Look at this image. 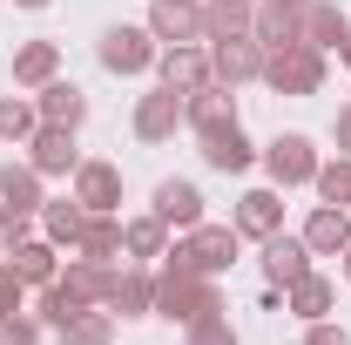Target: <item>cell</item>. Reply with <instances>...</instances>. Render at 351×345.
<instances>
[{"instance_id":"ba28073f","label":"cell","mask_w":351,"mask_h":345,"mask_svg":"<svg viewBox=\"0 0 351 345\" xmlns=\"http://www.w3.org/2000/svg\"><path fill=\"white\" fill-rule=\"evenodd\" d=\"M210 68H217V82H223V88L257 82V75H263V41H257V34H230V41H210Z\"/></svg>"},{"instance_id":"60d3db41","label":"cell","mask_w":351,"mask_h":345,"mask_svg":"<svg viewBox=\"0 0 351 345\" xmlns=\"http://www.w3.org/2000/svg\"><path fill=\"white\" fill-rule=\"evenodd\" d=\"M14 7H47V0H14Z\"/></svg>"},{"instance_id":"ffe728a7","label":"cell","mask_w":351,"mask_h":345,"mask_svg":"<svg viewBox=\"0 0 351 345\" xmlns=\"http://www.w3.org/2000/svg\"><path fill=\"white\" fill-rule=\"evenodd\" d=\"M108 311H122V318H149V311H156V278H149V271H115V285H108Z\"/></svg>"},{"instance_id":"b9f144b4","label":"cell","mask_w":351,"mask_h":345,"mask_svg":"<svg viewBox=\"0 0 351 345\" xmlns=\"http://www.w3.org/2000/svg\"><path fill=\"white\" fill-rule=\"evenodd\" d=\"M345 278H351V244H345Z\"/></svg>"},{"instance_id":"1f68e13d","label":"cell","mask_w":351,"mask_h":345,"mask_svg":"<svg viewBox=\"0 0 351 345\" xmlns=\"http://www.w3.org/2000/svg\"><path fill=\"white\" fill-rule=\"evenodd\" d=\"M75 311H88V304L75 298V291H68V285H61V278H54V285H41V311H34V318H41L47 332H61V325H68V318H75Z\"/></svg>"},{"instance_id":"4fadbf2b","label":"cell","mask_w":351,"mask_h":345,"mask_svg":"<svg viewBox=\"0 0 351 345\" xmlns=\"http://www.w3.org/2000/svg\"><path fill=\"white\" fill-rule=\"evenodd\" d=\"M311 244V258H345V244H351V216L338 210V203H317V210L304 216V230H298Z\"/></svg>"},{"instance_id":"5bb4252c","label":"cell","mask_w":351,"mask_h":345,"mask_svg":"<svg viewBox=\"0 0 351 345\" xmlns=\"http://www.w3.org/2000/svg\"><path fill=\"white\" fill-rule=\"evenodd\" d=\"M156 216H162L169 230H196V223H203V190L182 183V176H162V183H156Z\"/></svg>"},{"instance_id":"83f0119b","label":"cell","mask_w":351,"mask_h":345,"mask_svg":"<svg viewBox=\"0 0 351 345\" xmlns=\"http://www.w3.org/2000/svg\"><path fill=\"white\" fill-rule=\"evenodd\" d=\"M7 264H14V278H21V285H54V271H61V264H54V244H34V237H27V244H14V251H7Z\"/></svg>"},{"instance_id":"44dd1931","label":"cell","mask_w":351,"mask_h":345,"mask_svg":"<svg viewBox=\"0 0 351 345\" xmlns=\"http://www.w3.org/2000/svg\"><path fill=\"white\" fill-rule=\"evenodd\" d=\"M250 21H257V0H203V41L250 34Z\"/></svg>"},{"instance_id":"ab89813d","label":"cell","mask_w":351,"mask_h":345,"mask_svg":"<svg viewBox=\"0 0 351 345\" xmlns=\"http://www.w3.org/2000/svg\"><path fill=\"white\" fill-rule=\"evenodd\" d=\"M338 61L351 68V21H345V34H338Z\"/></svg>"},{"instance_id":"484cf974","label":"cell","mask_w":351,"mask_h":345,"mask_svg":"<svg viewBox=\"0 0 351 345\" xmlns=\"http://www.w3.org/2000/svg\"><path fill=\"white\" fill-rule=\"evenodd\" d=\"M331 298H338V291H331V278H317V271H304L298 285H284V304H291L304 325L311 318H331Z\"/></svg>"},{"instance_id":"277c9868","label":"cell","mask_w":351,"mask_h":345,"mask_svg":"<svg viewBox=\"0 0 351 345\" xmlns=\"http://www.w3.org/2000/svg\"><path fill=\"white\" fill-rule=\"evenodd\" d=\"M95 54H101V68L108 75H142V68H156V34L149 27H108L101 41H95Z\"/></svg>"},{"instance_id":"f35d334b","label":"cell","mask_w":351,"mask_h":345,"mask_svg":"<svg viewBox=\"0 0 351 345\" xmlns=\"http://www.w3.org/2000/svg\"><path fill=\"white\" fill-rule=\"evenodd\" d=\"M331 142H338V156H351V102L338 109V122H331Z\"/></svg>"},{"instance_id":"30bf717a","label":"cell","mask_w":351,"mask_h":345,"mask_svg":"<svg viewBox=\"0 0 351 345\" xmlns=\"http://www.w3.org/2000/svg\"><path fill=\"white\" fill-rule=\"evenodd\" d=\"M237 122V102H230V88L210 82V88H196V95H182V129H196V135H217Z\"/></svg>"},{"instance_id":"836d02e7","label":"cell","mask_w":351,"mask_h":345,"mask_svg":"<svg viewBox=\"0 0 351 345\" xmlns=\"http://www.w3.org/2000/svg\"><path fill=\"white\" fill-rule=\"evenodd\" d=\"M182 332H189V345H237V325H230L223 311H203V318H189Z\"/></svg>"},{"instance_id":"4dcf8cb0","label":"cell","mask_w":351,"mask_h":345,"mask_svg":"<svg viewBox=\"0 0 351 345\" xmlns=\"http://www.w3.org/2000/svg\"><path fill=\"white\" fill-rule=\"evenodd\" d=\"M34 129H41V109L21 95H0V142H27Z\"/></svg>"},{"instance_id":"7bdbcfd3","label":"cell","mask_w":351,"mask_h":345,"mask_svg":"<svg viewBox=\"0 0 351 345\" xmlns=\"http://www.w3.org/2000/svg\"><path fill=\"white\" fill-rule=\"evenodd\" d=\"M284 7H304V0H284Z\"/></svg>"},{"instance_id":"f546056e","label":"cell","mask_w":351,"mask_h":345,"mask_svg":"<svg viewBox=\"0 0 351 345\" xmlns=\"http://www.w3.org/2000/svg\"><path fill=\"white\" fill-rule=\"evenodd\" d=\"M61 345H115V311H75L68 325H61Z\"/></svg>"},{"instance_id":"8d00e7d4","label":"cell","mask_w":351,"mask_h":345,"mask_svg":"<svg viewBox=\"0 0 351 345\" xmlns=\"http://www.w3.org/2000/svg\"><path fill=\"white\" fill-rule=\"evenodd\" d=\"M21 311V278H14V264H0V325Z\"/></svg>"},{"instance_id":"9c48e42d","label":"cell","mask_w":351,"mask_h":345,"mask_svg":"<svg viewBox=\"0 0 351 345\" xmlns=\"http://www.w3.org/2000/svg\"><path fill=\"white\" fill-rule=\"evenodd\" d=\"M27 163H34L41 176H75V170H82L75 129H54V122H41V129L27 135Z\"/></svg>"},{"instance_id":"e575fe53","label":"cell","mask_w":351,"mask_h":345,"mask_svg":"<svg viewBox=\"0 0 351 345\" xmlns=\"http://www.w3.org/2000/svg\"><path fill=\"white\" fill-rule=\"evenodd\" d=\"M41 318H34V311H14V318H7V325H0V345H41Z\"/></svg>"},{"instance_id":"5b68a950","label":"cell","mask_w":351,"mask_h":345,"mask_svg":"<svg viewBox=\"0 0 351 345\" xmlns=\"http://www.w3.org/2000/svg\"><path fill=\"white\" fill-rule=\"evenodd\" d=\"M263 170H270V183L277 190H298V183H311L317 176V149H311V135H277L270 149H263Z\"/></svg>"},{"instance_id":"2e32d148","label":"cell","mask_w":351,"mask_h":345,"mask_svg":"<svg viewBox=\"0 0 351 345\" xmlns=\"http://www.w3.org/2000/svg\"><path fill=\"white\" fill-rule=\"evenodd\" d=\"M263 271H270V285H298L311 271V244L304 237H284V230L263 237Z\"/></svg>"},{"instance_id":"9a60e30c","label":"cell","mask_w":351,"mask_h":345,"mask_svg":"<svg viewBox=\"0 0 351 345\" xmlns=\"http://www.w3.org/2000/svg\"><path fill=\"white\" fill-rule=\"evenodd\" d=\"M230 223H237V237L263 244V237H277V230H284V197H277V190H250V197L237 203Z\"/></svg>"},{"instance_id":"603a6c76","label":"cell","mask_w":351,"mask_h":345,"mask_svg":"<svg viewBox=\"0 0 351 345\" xmlns=\"http://www.w3.org/2000/svg\"><path fill=\"white\" fill-rule=\"evenodd\" d=\"M82 258H101V264H115L122 258V216L115 210H88V223H82V244H75Z\"/></svg>"},{"instance_id":"3957f363","label":"cell","mask_w":351,"mask_h":345,"mask_svg":"<svg viewBox=\"0 0 351 345\" xmlns=\"http://www.w3.org/2000/svg\"><path fill=\"white\" fill-rule=\"evenodd\" d=\"M237 251H243L237 223H196V230H182L176 264H189V271H203V278H223V271L237 264Z\"/></svg>"},{"instance_id":"d4e9b609","label":"cell","mask_w":351,"mask_h":345,"mask_svg":"<svg viewBox=\"0 0 351 345\" xmlns=\"http://www.w3.org/2000/svg\"><path fill=\"white\" fill-rule=\"evenodd\" d=\"M54 75H61V47L54 41H27L21 54H14V82L21 88H47Z\"/></svg>"},{"instance_id":"d590c367","label":"cell","mask_w":351,"mask_h":345,"mask_svg":"<svg viewBox=\"0 0 351 345\" xmlns=\"http://www.w3.org/2000/svg\"><path fill=\"white\" fill-rule=\"evenodd\" d=\"M14 244H27V210L0 203V251H14Z\"/></svg>"},{"instance_id":"52a82bcc","label":"cell","mask_w":351,"mask_h":345,"mask_svg":"<svg viewBox=\"0 0 351 345\" xmlns=\"http://www.w3.org/2000/svg\"><path fill=\"white\" fill-rule=\"evenodd\" d=\"M156 68H162V88H176V95H196V88L217 82V68H210V47L189 41V47H162L156 54Z\"/></svg>"},{"instance_id":"74e56055","label":"cell","mask_w":351,"mask_h":345,"mask_svg":"<svg viewBox=\"0 0 351 345\" xmlns=\"http://www.w3.org/2000/svg\"><path fill=\"white\" fill-rule=\"evenodd\" d=\"M304 345H351V339H345V325H331V318H311Z\"/></svg>"},{"instance_id":"cb8c5ba5","label":"cell","mask_w":351,"mask_h":345,"mask_svg":"<svg viewBox=\"0 0 351 345\" xmlns=\"http://www.w3.org/2000/svg\"><path fill=\"white\" fill-rule=\"evenodd\" d=\"M298 21H304V47H338V34H345V14H338V0H304L298 7Z\"/></svg>"},{"instance_id":"6da1fadb","label":"cell","mask_w":351,"mask_h":345,"mask_svg":"<svg viewBox=\"0 0 351 345\" xmlns=\"http://www.w3.org/2000/svg\"><path fill=\"white\" fill-rule=\"evenodd\" d=\"M203 311H223V291L217 278H203V271H189V264H162L156 271V318H203Z\"/></svg>"},{"instance_id":"4316f807","label":"cell","mask_w":351,"mask_h":345,"mask_svg":"<svg viewBox=\"0 0 351 345\" xmlns=\"http://www.w3.org/2000/svg\"><path fill=\"white\" fill-rule=\"evenodd\" d=\"M122 251L129 258H162L169 251V223L149 210V216H122Z\"/></svg>"},{"instance_id":"d6a6232c","label":"cell","mask_w":351,"mask_h":345,"mask_svg":"<svg viewBox=\"0 0 351 345\" xmlns=\"http://www.w3.org/2000/svg\"><path fill=\"white\" fill-rule=\"evenodd\" d=\"M317 197L324 203H338V210H351V156H331V163H317Z\"/></svg>"},{"instance_id":"ac0fdd59","label":"cell","mask_w":351,"mask_h":345,"mask_svg":"<svg viewBox=\"0 0 351 345\" xmlns=\"http://www.w3.org/2000/svg\"><path fill=\"white\" fill-rule=\"evenodd\" d=\"M250 34H257L263 47H291V41H304V21H298V7H284V0H257Z\"/></svg>"},{"instance_id":"d6986e66","label":"cell","mask_w":351,"mask_h":345,"mask_svg":"<svg viewBox=\"0 0 351 345\" xmlns=\"http://www.w3.org/2000/svg\"><path fill=\"white\" fill-rule=\"evenodd\" d=\"M203 163H210V170H223V176H243L250 163H257V149H250V142H243V129L230 122V129L203 135Z\"/></svg>"},{"instance_id":"e0dca14e","label":"cell","mask_w":351,"mask_h":345,"mask_svg":"<svg viewBox=\"0 0 351 345\" xmlns=\"http://www.w3.org/2000/svg\"><path fill=\"white\" fill-rule=\"evenodd\" d=\"M34 109H41V122H54V129H82V122H88V95H82L75 82H61V75L41 88V102H34Z\"/></svg>"},{"instance_id":"8992f818","label":"cell","mask_w":351,"mask_h":345,"mask_svg":"<svg viewBox=\"0 0 351 345\" xmlns=\"http://www.w3.org/2000/svg\"><path fill=\"white\" fill-rule=\"evenodd\" d=\"M149 34L162 47L203 41V0H149Z\"/></svg>"},{"instance_id":"f1b7e54d","label":"cell","mask_w":351,"mask_h":345,"mask_svg":"<svg viewBox=\"0 0 351 345\" xmlns=\"http://www.w3.org/2000/svg\"><path fill=\"white\" fill-rule=\"evenodd\" d=\"M41 223H47V244H82V223H88V210L75 203V197H54V203H41Z\"/></svg>"},{"instance_id":"7c38bea8","label":"cell","mask_w":351,"mask_h":345,"mask_svg":"<svg viewBox=\"0 0 351 345\" xmlns=\"http://www.w3.org/2000/svg\"><path fill=\"white\" fill-rule=\"evenodd\" d=\"M75 203L82 210H122V170L101 163V156H88L75 170Z\"/></svg>"},{"instance_id":"7402d4cb","label":"cell","mask_w":351,"mask_h":345,"mask_svg":"<svg viewBox=\"0 0 351 345\" xmlns=\"http://www.w3.org/2000/svg\"><path fill=\"white\" fill-rule=\"evenodd\" d=\"M41 183H47V176L34 170L27 156H21V163H7V170H0V203H14V210H27V216H34V210L47 203V197H41Z\"/></svg>"},{"instance_id":"7a4b0ae2","label":"cell","mask_w":351,"mask_h":345,"mask_svg":"<svg viewBox=\"0 0 351 345\" xmlns=\"http://www.w3.org/2000/svg\"><path fill=\"white\" fill-rule=\"evenodd\" d=\"M257 82H270L277 95H317V88H324V47H304V41L263 47V75Z\"/></svg>"},{"instance_id":"8fae6325","label":"cell","mask_w":351,"mask_h":345,"mask_svg":"<svg viewBox=\"0 0 351 345\" xmlns=\"http://www.w3.org/2000/svg\"><path fill=\"white\" fill-rule=\"evenodd\" d=\"M182 129V95L176 88H149L142 102H135V135L142 142H169Z\"/></svg>"}]
</instances>
